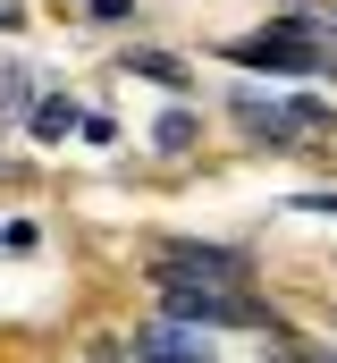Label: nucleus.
Wrapping results in <instances>:
<instances>
[{
    "instance_id": "ddd939ff",
    "label": "nucleus",
    "mask_w": 337,
    "mask_h": 363,
    "mask_svg": "<svg viewBox=\"0 0 337 363\" xmlns=\"http://www.w3.org/2000/svg\"><path fill=\"white\" fill-rule=\"evenodd\" d=\"M0 26H17V0H0Z\"/></svg>"
},
{
    "instance_id": "f257e3e1",
    "label": "nucleus",
    "mask_w": 337,
    "mask_h": 363,
    "mask_svg": "<svg viewBox=\"0 0 337 363\" xmlns=\"http://www.w3.org/2000/svg\"><path fill=\"white\" fill-rule=\"evenodd\" d=\"M152 279H161V313H177V321H202V330H253L261 321L245 296H236V279L185 271V262H161Z\"/></svg>"
},
{
    "instance_id": "20e7f679",
    "label": "nucleus",
    "mask_w": 337,
    "mask_h": 363,
    "mask_svg": "<svg viewBox=\"0 0 337 363\" xmlns=\"http://www.w3.org/2000/svg\"><path fill=\"white\" fill-rule=\"evenodd\" d=\"M135 363H219V355H211V330H202V321L152 313V321L135 330Z\"/></svg>"
},
{
    "instance_id": "9d476101",
    "label": "nucleus",
    "mask_w": 337,
    "mask_h": 363,
    "mask_svg": "<svg viewBox=\"0 0 337 363\" xmlns=\"http://www.w3.org/2000/svg\"><path fill=\"white\" fill-rule=\"evenodd\" d=\"M0 110H25V77H0Z\"/></svg>"
},
{
    "instance_id": "7ed1b4c3",
    "label": "nucleus",
    "mask_w": 337,
    "mask_h": 363,
    "mask_svg": "<svg viewBox=\"0 0 337 363\" xmlns=\"http://www.w3.org/2000/svg\"><path fill=\"white\" fill-rule=\"evenodd\" d=\"M228 60H236V68H270V77H329V68H337V51L304 26V17H287V26H270V34L236 43Z\"/></svg>"
},
{
    "instance_id": "f8f14e48",
    "label": "nucleus",
    "mask_w": 337,
    "mask_h": 363,
    "mask_svg": "<svg viewBox=\"0 0 337 363\" xmlns=\"http://www.w3.org/2000/svg\"><path fill=\"white\" fill-rule=\"evenodd\" d=\"M304 211H337V194H304Z\"/></svg>"
},
{
    "instance_id": "f03ea898",
    "label": "nucleus",
    "mask_w": 337,
    "mask_h": 363,
    "mask_svg": "<svg viewBox=\"0 0 337 363\" xmlns=\"http://www.w3.org/2000/svg\"><path fill=\"white\" fill-rule=\"evenodd\" d=\"M228 110H236V127L245 135H270V144H304V135H329V101L321 93H228Z\"/></svg>"
},
{
    "instance_id": "1a4fd4ad",
    "label": "nucleus",
    "mask_w": 337,
    "mask_h": 363,
    "mask_svg": "<svg viewBox=\"0 0 337 363\" xmlns=\"http://www.w3.org/2000/svg\"><path fill=\"white\" fill-rule=\"evenodd\" d=\"M0 245H8V254H25V245H34V220H8V228H0Z\"/></svg>"
},
{
    "instance_id": "423d86ee",
    "label": "nucleus",
    "mask_w": 337,
    "mask_h": 363,
    "mask_svg": "<svg viewBox=\"0 0 337 363\" xmlns=\"http://www.w3.org/2000/svg\"><path fill=\"white\" fill-rule=\"evenodd\" d=\"M25 118H34V135H42V144H59L68 127H84V118H76V101H68V93H51V101H34Z\"/></svg>"
},
{
    "instance_id": "6e6552de",
    "label": "nucleus",
    "mask_w": 337,
    "mask_h": 363,
    "mask_svg": "<svg viewBox=\"0 0 337 363\" xmlns=\"http://www.w3.org/2000/svg\"><path fill=\"white\" fill-rule=\"evenodd\" d=\"M127 68H135V77H152V85H185V68H177L168 51H127Z\"/></svg>"
},
{
    "instance_id": "0eeeda50",
    "label": "nucleus",
    "mask_w": 337,
    "mask_h": 363,
    "mask_svg": "<svg viewBox=\"0 0 337 363\" xmlns=\"http://www.w3.org/2000/svg\"><path fill=\"white\" fill-rule=\"evenodd\" d=\"M194 135H202V127H194V110H161V127H152V144H161V152H185Z\"/></svg>"
},
{
    "instance_id": "39448f33",
    "label": "nucleus",
    "mask_w": 337,
    "mask_h": 363,
    "mask_svg": "<svg viewBox=\"0 0 337 363\" xmlns=\"http://www.w3.org/2000/svg\"><path fill=\"white\" fill-rule=\"evenodd\" d=\"M161 262H185V271H211V279H236V287H245V254H236V245H202V237H185V245H168Z\"/></svg>"
},
{
    "instance_id": "9b49d317",
    "label": "nucleus",
    "mask_w": 337,
    "mask_h": 363,
    "mask_svg": "<svg viewBox=\"0 0 337 363\" xmlns=\"http://www.w3.org/2000/svg\"><path fill=\"white\" fill-rule=\"evenodd\" d=\"M93 17H135V0H84Z\"/></svg>"
}]
</instances>
